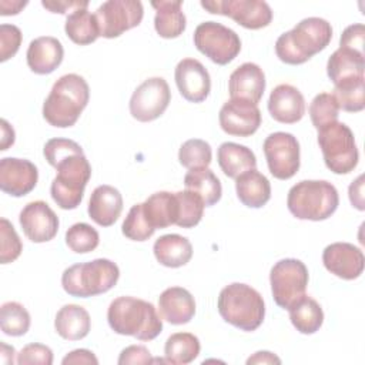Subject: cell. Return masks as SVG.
Masks as SVG:
<instances>
[{
    "label": "cell",
    "instance_id": "1",
    "mask_svg": "<svg viewBox=\"0 0 365 365\" xmlns=\"http://www.w3.org/2000/svg\"><path fill=\"white\" fill-rule=\"evenodd\" d=\"M332 38L331 24L321 17H308L282 33L275 41V54L285 64H304L322 51Z\"/></svg>",
    "mask_w": 365,
    "mask_h": 365
},
{
    "label": "cell",
    "instance_id": "2",
    "mask_svg": "<svg viewBox=\"0 0 365 365\" xmlns=\"http://www.w3.org/2000/svg\"><path fill=\"white\" fill-rule=\"evenodd\" d=\"M110 328L120 335L134 336L140 341H153L163 331V321L155 307L134 297H118L107 309Z\"/></svg>",
    "mask_w": 365,
    "mask_h": 365
},
{
    "label": "cell",
    "instance_id": "3",
    "mask_svg": "<svg viewBox=\"0 0 365 365\" xmlns=\"http://www.w3.org/2000/svg\"><path fill=\"white\" fill-rule=\"evenodd\" d=\"M90 88L87 81L74 73L61 76L51 87L43 104L44 120L58 128H67L77 123L87 107Z\"/></svg>",
    "mask_w": 365,
    "mask_h": 365
},
{
    "label": "cell",
    "instance_id": "4",
    "mask_svg": "<svg viewBox=\"0 0 365 365\" xmlns=\"http://www.w3.org/2000/svg\"><path fill=\"white\" fill-rule=\"evenodd\" d=\"M221 318L241 331H255L264 321L265 304L261 294L242 282L224 287L217 302Z\"/></svg>",
    "mask_w": 365,
    "mask_h": 365
},
{
    "label": "cell",
    "instance_id": "5",
    "mask_svg": "<svg viewBox=\"0 0 365 365\" xmlns=\"http://www.w3.org/2000/svg\"><path fill=\"white\" fill-rule=\"evenodd\" d=\"M336 188L325 180H302L288 191L287 207L298 220L324 221L338 208Z\"/></svg>",
    "mask_w": 365,
    "mask_h": 365
},
{
    "label": "cell",
    "instance_id": "6",
    "mask_svg": "<svg viewBox=\"0 0 365 365\" xmlns=\"http://www.w3.org/2000/svg\"><path fill=\"white\" fill-rule=\"evenodd\" d=\"M118 278L120 269L115 262L97 258L66 268L61 275V285L71 297L88 298L110 291Z\"/></svg>",
    "mask_w": 365,
    "mask_h": 365
},
{
    "label": "cell",
    "instance_id": "7",
    "mask_svg": "<svg viewBox=\"0 0 365 365\" xmlns=\"http://www.w3.org/2000/svg\"><path fill=\"white\" fill-rule=\"evenodd\" d=\"M57 175L50 192L54 202L63 210H74L80 205L84 188L91 177V165L84 154H73L57 165Z\"/></svg>",
    "mask_w": 365,
    "mask_h": 365
},
{
    "label": "cell",
    "instance_id": "8",
    "mask_svg": "<svg viewBox=\"0 0 365 365\" xmlns=\"http://www.w3.org/2000/svg\"><path fill=\"white\" fill-rule=\"evenodd\" d=\"M318 145L325 165L334 174H348L358 165L359 153L355 137L346 124L335 121L318 130Z\"/></svg>",
    "mask_w": 365,
    "mask_h": 365
},
{
    "label": "cell",
    "instance_id": "9",
    "mask_svg": "<svg viewBox=\"0 0 365 365\" xmlns=\"http://www.w3.org/2000/svg\"><path fill=\"white\" fill-rule=\"evenodd\" d=\"M308 279V268L302 261L285 258L275 262L269 272L271 292L275 304L288 309L305 295Z\"/></svg>",
    "mask_w": 365,
    "mask_h": 365
},
{
    "label": "cell",
    "instance_id": "10",
    "mask_svg": "<svg viewBox=\"0 0 365 365\" xmlns=\"http://www.w3.org/2000/svg\"><path fill=\"white\" fill-rule=\"evenodd\" d=\"M194 46L212 63L225 66L241 51L238 34L217 21H204L194 31Z\"/></svg>",
    "mask_w": 365,
    "mask_h": 365
},
{
    "label": "cell",
    "instance_id": "11",
    "mask_svg": "<svg viewBox=\"0 0 365 365\" xmlns=\"http://www.w3.org/2000/svg\"><path fill=\"white\" fill-rule=\"evenodd\" d=\"M100 36L114 38L124 31L137 27L144 16V9L138 0H108L96 10Z\"/></svg>",
    "mask_w": 365,
    "mask_h": 365
},
{
    "label": "cell",
    "instance_id": "12",
    "mask_svg": "<svg viewBox=\"0 0 365 365\" xmlns=\"http://www.w3.org/2000/svg\"><path fill=\"white\" fill-rule=\"evenodd\" d=\"M262 150L269 173L278 180H289L299 170V143L289 133L277 131L269 134Z\"/></svg>",
    "mask_w": 365,
    "mask_h": 365
},
{
    "label": "cell",
    "instance_id": "13",
    "mask_svg": "<svg viewBox=\"0 0 365 365\" xmlns=\"http://www.w3.org/2000/svg\"><path fill=\"white\" fill-rule=\"evenodd\" d=\"M171 101L168 83L163 77L144 80L130 98V114L141 123L157 120L164 114Z\"/></svg>",
    "mask_w": 365,
    "mask_h": 365
},
{
    "label": "cell",
    "instance_id": "14",
    "mask_svg": "<svg viewBox=\"0 0 365 365\" xmlns=\"http://www.w3.org/2000/svg\"><path fill=\"white\" fill-rule=\"evenodd\" d=\"M201 6L210 13L227 16L250 30L267 27L272 20L271 7L261 0H212L201 1Z\"/></svg>",
    "mask_w": 365,
    "mask_h": 365
},
{
    "label": "cell",
    "instance_id": "15",
    "mask_svg": "<svg viewBox=\"0 0 365 365\" xmlns=\"http://www.w3.org/2000/svg\"><path fill=\"white\" fill-rule=\"evenodd\" d=\"M24 235L36 244L47 242L57 235L58 217L47 202L38 200L24 205L19 215Z\"/></svg>",
    "mask_w": 365,
    "mask_h": 365
},
{
    "label": "cell",
    "instance_id": "16",
    "mask_svg": "<svg viewBox=\"0 0 365 365\" xmlns=\"http://www.w3.org/2000/svg\"><path fill=\"white\" fill-rule=\"evenodd\" d=\"M224 133L237 137H250L261 125V111L257 104L242 100H228L218 114Z\"/></svg>",
    "mask_w": 365,
    "mask_h": 365
},
{
    "label": "cell",
    "instance_id": "17",
    "mask_svg": "<svg viewBox=\"0 0 365 365\" xmlns=\"http://www.w3.org/2000/svg\"><path fill=\"white\" fill-rule=\"evenodd\" d=\"M38 180L37 167L26 158L0 160V188L11 197H23L34 190Z\"/></svg>",
    "mask_w": 365,
    "mask_h": 365
},
{
    "label": "cell",
    "instance_id": "18",
    "mask_svg": "<svg viewBox=\"0 0 365 365\" xmlns=\"http://www.w3.org/2000/svg\"><path fill=\"white\" fill-rule=\"evenodd\" d=\"M324 267L338 278L356 279L365 267V257L361 248L349 242H334L322 252Z\"/></svg>",
    "mask_w": 365,
    "mask_h": 365
},
{
    "label": "cell",
    "instance_id": "19",
    "mask_svg": "<svg viewBox=\"0 0 365 365\" xmlns=\"http://www.w3.org/2000/svg\"><path fill=\"white\" fill-rule=\"evenodd\" d=\"M175 84L180 94L190 103L204 101L211 91V77L195 58H182L175 67Z\"/></svg>",
    "mask_w": 365,
    "mask_h": 365
},
{
    "label": "cell",
    "instance_id": "20",
    "mask_svg": "<svg viewBox=\"0 0 365 365\" xmlns=\"http://www.w3.org/2000/svg\"><path fill=\"white\" fill-rule=\"evenodd\" d=\"M228 91L231 100L258 104L265 91V74L255 63L238 66L230 76Z\"/></svg>",
    "mask_w": 365,
    "mask_h": 365
},
{
    "label": "cell",
    "instance_id": "21",
    "mask_svg": "<svg viewBox=\"0 0 365 365\" xmlns=\"http://www.w3.org/2000/svg\"><path fill=\"white\" fill-rule=\"evenodd\" d=\"M268 111L275 121L294 124L305 114L304 96L291 84H279L269 94Z\"/></svg>",
    "mask_w": 365,
    "mask_h": 365
},
{
    "label": "cell",
    "instance_id": "22",
    "mask_svg": "<svg viewBox=\"0 0 365 365\" xmlns=\"http://www.w3.org/2000/svg\"><path fill=\"white\" fill-rule=\"evenodd\" d=\"M63 57V44L51 36H41L31 40L26 53L27 66L36 74L53 73L61 64Z\"/></svg>",
    "mask_w": 365,
    "mask_h": 365
},
{
    "label": "cell",
    "instance_id": "23",
    "mask_svg": "<svg viewBox=\"0 0 365 365\" xmlns=\"http://www.w3.org/2000/svg\"><path fill=\"white\" fill-rule=\"evenodd\" d=\"M158 311L167 322L182 325L192 319L195 314V301L188 289L182 287H170L158 297Z\"/></svg>",
    "mask_w": 365,
    "mask_h": 365
},
{
    "label": "cell",
    "instance_id": "24",
    "mask_svg": "<svg viewBox=\"0 0 365 365\" xmlns=\"http://www.w3.org/2000/svg\"><path fill=\"white\" fill-rule=\"evenodd\" d=\"M123 211V197L120 191L111 185L103 184L94 188L88 201L90 218L101 225H113Z\"/></svg>",
    "mask_w": 365,
    "mask_h": 365
},
{
    "label": "cell",
    "instance_id": "25",
    "mask_svg": "<svg viewBox=\"0 0 365 365\" xmlns=\"http://www.w3.org/2000/svg\"><path fill=\"white\" fill-rule=\"evenodd\" d=\"M155 9L154 29L163 38H175L185 30L187 20L182 11L181 0H158L151 1Z\"/></svg>",
    "mask_w": 365,
    "mask_h": 365
},
{
    "label": "cell",
    "instance_id": "26",
    "mask_svg": "<svg viewBox=\"0 0 365 365\" xmlns=\"http://www.w3.org/2000/svg\"><path fill=\"white\" fill-rule=\"evenodd\" d=\"M54 328L57 334L67 341H78L88 335L91 328L90 314L86 308L67 304L58 309L54 319Z\"/></svg>",
    "mask_w": 365,
    "mask_h": 365
},
{
    "label": "cell",
    "instance_id": "27",
    "mask_svg": "<svg viewBox=\"0 0 365 365\" xmlns=\"http://www.w3.org/2000/svg\"><path fill=\"white\" fill-rule=\"evenodd\" d=\"M364 70L365 54L346 47H339L335 50L327 63V74L334 86L345 80L364 77Z\"/></svg>",
    "mask_w": 365,
    "mask_h": 365
},
{
    "label": "cell",
    "instance_id": "28",
    "mask_svg": "<svg viewBox=\"0 0 365 365\" xmlns=\"http://www.w3.org/2000/svg\"><path fill=\"white\" fill-rule=\"evenodd\" d=\"M238 200L250 208H261L271 198V184L259 171L250 170L235 178Z\"/></svg>",
    "mask_w": 365,
    "mask_h": 365
},
{
    "label": "cell",
    "instance_id": "29",
    "mask_svg": "<svg viewBox=\"0 0 365 365\" xmlns=\"http://www.w3.org/2000/svg\"><path fill=\"white\" fill-rule=\"evenodd\" d=\"M153 251L155 259L168 268H180L192 257L191 242L180 234L161 235L155 240Z\"/></svg>",
    "mask_w": 365,
    "mask_h": 365
},
{
    "label": "cell",
    "instance_id": "30",
    "mask_svg": "<svg viewBox=\"0 0 365 365\" xmlns=\"http://www.w3.org/2000/svg\"><path fill=\"white\" fill-rule=\"evenodd\" d=\"M217 160L222 173L230 178H237L257 167V158L251 148L231 141L218 147Z\"/></svg>",
    "mask_w": 365,
    "mask_h": 365
},
{
    "label": "cell",
    "instance_id": "31",
    "mask_svg": "<svg viewBox=\"0 0 365 365\" xmlns=\"http://www.w3.org/2000/svg\"><path fill=\"white\" fill-rule=\"evenodd\" d=\"M144 214L153 228H167L175 225L178 218V201L175 192L158 191L143 202Z\"/></svg>",
    "mask_w": 365,
    "mask_h": 365
},
{
    "label": "cell",
    "instance_id": "32",
    "mask_svg": "<svg viewBox=\"0 0 365 365\" xmlns=\"http://www.w3.org/2000/svg\"><path fill=\"white\" fill-rule=\"evenodd\" d=\"M289 319L295 329L301 334H315L324 322V311L321 305L311 297L304 295L289 308Z\"/></svg>",
    "mask_w": 365,
    "mask_h": 365
},
{
    "label": "cell",
    "instance_id": "33",
    "mask_svg": "<svg viewBox=\"0 0 365 365\" xmlns=\"http://www.w3.org/2000/svg\"><path fill=\"white\" fill-rule=\"evenodd\" d=\"M184 185L185 190L198 194L204 200L205 207L217 204L222 194L221 181L208 167L190 170L184 175Z\"/></svg>",
    "mask_w": 365,
    "mask_h": 365
},
{
    "label": "cell",
    "instance_id": "34",
    "mask_svg": "<svg viewBox=\"0 0 365 365\" xmlns=\"http://www.w3.org/2000/svg\"><path fill=\"white\" fill-rule=\"evenodd\" d=\"M64 31L67 37L78 46L91 44L100 37V29L96 14H91L87 9L70 13L66 19Z\"/></svg>",
    "mask_w": 365,
    "mask_h": 365
},
{
    "label": "cell",
    "instance_id": "35",
    "mask_svg": "<svg viewBox=\"0 0 365 365\" xmlns=\"http://www.w3.org/2000/svg\"><path fill=\"white\" fill-rule=\"evenodd\" d=\"M200 339L190 332H175L170 335L164 345L167 364L185 365L192 362L200 354Z\"/></svg>",
    "mask_w": 365,
    "mask_h": 365
},
{
    "label": "cell",
    "instance_id": "36",
    "mask_svg": "<svg viewBox=\"0 0 365 365\" xmlns=\"http://www.w3.org/2000/svg\"><path fill=\"white\" fill-rule=\"evenodd\" d=\"M332 96L344 111H362L365 108V77H355L335 84Z\"/></svg>",
    "mask_w": 365,
    "mask_h": 365
},
{
    "label": "cell",
    "instance_id": "37",
    "mask_svg": "<svg viewBox=\"0 0 365 365\" xmlns=\"http://www.w3.org/2000/svg\"><path fill=\"white\" fill-rule=\"evenodd\" d=\"M0 328L10 336L24 335L30 328L29 311L16 301L4 302L0 308Z\"/></svg>",
    "mask_w": 365,
    "mask_h": 365
},
{
    "label": "cell",
    "instance_id": "38",
    "mask_svg": "<svg viewBox=\"0 0 365 365\" xmlns=\"http://www.w3.org/2000/svg\"><path fill=\"white\" fill-rule=\"evenodd\" d=\"M175 197L178 201V218L175 225L181 228L195 227L201 221L204 214V200L190 190L177 191Z\"/></svg>",
    "mask_w": 365,
    "mask_h": 365
},
{
    "label": "cell",
    "instance_id": "39",
    "mask_svg": "<svg viewBox=\"0 0 365 365\" xmlns=\"http://www.w3.org/2000/svg\"><path fill=\"white\" fill-rule=\"evenodd\" d=\"M212 151L211 145L200 138H191L182 143L178 151V161L188 170L207 168L211 164Z\"/></svg>",
    "mask_w": 365,
    "mask_h": 365
},
{
    "label": "cell",
    "instance_id": "40",
    "mask_svg": "<svg viewBox=\"0 0 365 365\" xmlns=\"http://www.w3.org/2000/svg\"><path fill=\"white\" fill-rule=\"evenodd\" d=\"M100 235L96 228L86 222L73 224L66 232L67 247L77 254H87L98 247Z\"/></svg>",
    "mask_w": 365,
    "mask_h": 365
},
{
    "label": "cell",
    "instance_id": "41",
    "mask_svg": "<svg viewBox=\"0 0 365 365\" xmlns=\"http://www.w3.org/2000/svg\"><path fill=\"white\" fill-rule=\"evenodd\" d=\"M309 117L317 130L338 121L339 107L331 93H319L309 104Z\"/></svg>",
    "mask_w": 365,
    "mask_h": 365
},
{
    "label": "cell",
    "instance_id": "42",
    "mask_svg": "<svg viewBox=\"0 0 365 365\" xmlns=\"http://www.w3.org/2000/svg\"><path fill=\"white\" fill-rule=\"evenodd\" d=\"M121 231L128 240H133V241H145L153 237V234L155 232V228H153L151 224L148 222L143 210V204H135L130 208L123 222Z\"/></svg>",
    "mask_w": 365,
    "mask_h": 365
},
{
    "label": "cell",
    "instance_id": "43",
    "mask_svg": "<svg viewBox=\"0 0 365 365\" xmlns=\"http://www.w3.org/2000/svg\"><path fill=\"white\" fill-rule=\"evenodd\" d=\"M0 262L9 264L16 261L23 251V244L7 218L0 220Z\"/></svg>",
    "mask_w": 365,
    "mask_h": 365
},
{
    "label": "cell",
    "instance_id": "44",
    "mask_svg": "<svg viewBox=\"0 0 365 365\" xmlns=\"http://www.w3.org/2000/svg\"><path fill=\"white\" fill-rule=\"evenodd\" d=\"M43 154L47 160V163L56 168V165L73 155V154H84L83 153V148L80 147V144H77L76 141L73 140H68V138H50L46 144H44V148H43Z\"/></svg>",
    "mask_w": 365,
    "mask_h": 365
},
{
    "label": "cell",
    "instance_id": "45",
    "mask_svg": "<svg viewBox=\"0 0 365 365\" xmlns=\"http://www.w3.org/2000/svg\"><path fill=\"white\" fill-rule=\"evenodd\" d=\"M21 44V31L14 24L0 26V61L14 57Z\"/></svg>",
    "mask_w": 365,
    "mask_h": 365
},
{
    "label": "cell",
    "instance_id": "46",
    "mask_svg": "<svg viewBox=\"0 0 365 365\" xmlns=\"http://www.w3.org/2000/svg\"><path fill=\"white\" fill-rule=\"evenodd\" d=\"M19 365H51L53 364V351L43 344H29L17 354Z\"/></svg>",
    "mask_w": 365,
    "mask_h": 365
},
{
    "label": "cell",
    "instance_id": "47",
    "mask_svg": "<svg viewBox=\"0 0 365 365\" xmlns=\"http://www.w3.org/2000/svg\"><path fill=\"white\" fill-rule=\"evenodd\" d=\"M365 44V27L362 23H355L348 26L339 38V47H346L358 53H364Z\"/></svg>",
    "mask_w": 365,
    "mask_h": 365
},
{
    "label": "cell",
    "instance_id": "48",
    "mask_svg": "<svg viewBox=\"0 0 365 365\" xmlns=\"http://www.w3.org/2000/svg\"><path fill=\"white\" fill-rule=\"evenodd\" d=\"M120 365L127 364H151L153 358L150 351L143 345H130L124 348L117 361Z\"/></svg>",
    "mask_w": 365,
    "mask_h": 365
},
{
    "label": "cell",
    "instance_id": "49",
    "mask_svg": "<svg viewBox=\"0 0 365 365\" xmlns=\"http://www.w3.org/2000/svg\"><path fill=\"white\" fill-rule=\"evenodd\" d=\"M41 6L50 10L51 13H58V14H66V13H73L76 10L87 9L88 1L87 0H43Z\"/></svg>",
    "mask_w": 365,
    "mask_h": 365
},
{
    "label": "cell",
    "instance_id": "50",
    "mask_svg": "<svg viewBox=\"0 0 365 365\" xmlns=\"http://www.w3.org/2000/svg\"><path fill=\"white\" fill-rule=\"evenodd\" d=\"M63 365H70V364H88V365H97L98 359L97 356L88 351V349H74L71 352H68L64 358H63Z\"/></svg>",
    "mask_w": 365,
    "mask_h": 365
},
{
    "label": "cell",
    "instance_id": "51",
    "mask_svg": "<svg viewBox=\"0 0 365 365\" xmlns=\"http://www.w3.org/2000/svg\"><path fill=\"white\" fill-rule=\"evenodd\" d=\"M364 175H359L355 181H352V184L349 185V201L352 204V207H355L359 211L365 210V204H364Z\"/></svg>",
    "mask_w": 365,
    "mask_h": 365
},
{
    "label": "cell",
    "instance_id": "52",
    "mask_svg": "<svg viewBox=\"0 0 365 365\" xmlns=\"http://www.w3.org/2000/svg\"><path fill=\"white\" fill-rule=\"evenodd\" d=\"M251 364H281V359L269 351H258L247 359V365Z\"/></svg>",
    "mask_w": 365,
    "mask_h": 365
},
{
    "label": "cell",
    "instance_id": "53",
    "mask_svg": "<svg viewBox=\"0 0 365 365\" xmlns=\"http://www.w3.org/2000/svg\"><path fill=\"white\" fill-rule=\"evenodd\" d=\"M1 145L0 150L4 151L14 143V130L6 120H1Z\"/></svg>",
    "mask_w": 365,
    "mask_h": 365
},
{
    "label": "cell",
    "instance_id": "54",
    "mask_svg": "<svg viewBox=\"0 0 365 365\" xmlns=\"http://www.w3.org/2000/svg\"><path fill=\"white\" fill-rule=\"evenodd\" d=\"M0 6H6V7L9 6V9L0 11L1 16H11V14L20 13V10L27 6V1H11V3H10V1H6V0H1V1H0Z\"/></svg>",
    "mask_w": 365,
    "mask_h": 365
},
{
    "label": "cell",
    "instance_id": "55",
    "mask_svg": "<svg viewBox=\"0 0 365 365\" xmlns=\"http://www.w3.org/2000/svg\"><path fill=\"white\" fill-rule=\"evenodd\" d=\"M6 351H7V349H6L4 344L1 342V351H0V354H1V362L4 364L6 356H9V364H13V362H14V354H16L14 348H13V346H10V348H9V352H6Z\"/></svg>",
    "mask_w": 365,
    "mask_h": 365
}]
</instances>
